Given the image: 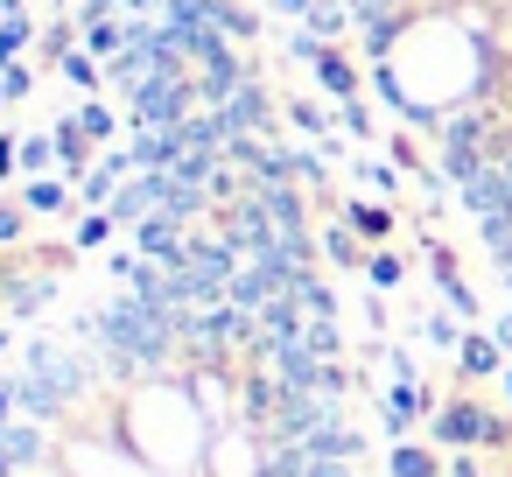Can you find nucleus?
I'll list each match as a JSON object with an SVG mask.
<instances>
[{
  "instance_id": "16",
  "label": "nucleus",
  "mask_w": 512,
  "mask_h": 477,
  "mask_svg": "<svg viewBox=\"0 0 512 477\" xmlns=\"http://www.w3.org/2000/svg\"><path fill=\"white\" fill-rule=\"evenodd\" d=\"M57 169V134H22V183Z\"/></svg>"
},
{
  "instance_id": "15",
  "label": "nucleus",
  "mask_w": 512,
  "mask_h": 477,
  "mask_svg": "<svg viewBox=\"0 0 512 477\" xmlns=\"http://www.w3.org/2000/svg\"><path fill=\"white\" fill-rule=\"evenodd\" d=\"M78 127L92 134V148H113V134H120V113H113L106 99H85V106H78Z\"/></svg>"
},
{
  "instance_id": "27",
  "label": "nucleus",
  "mask_w": 512,
  "mask_h": 477,
  "mask_svg": "<svg viewBox=\"0 0 512 477\" xmlns=\"http://www.w3.org/2000/svg\"><path fill=\"white\" fill-rule=\"evenodd\" d=\"M15 176H22V141L0 134V183H15Z\"/></svg>"
},
{
  "instance_id": "34",
  "label": "nucleus",
  "mask_w": 512,
  "mask_h": 477,
  "mask_svg": "<svg viewBox=\"0 0 512 477\" xmlns=\"http://www.w3.org/2000/svg\"><path fill=\"white\" fill-rule=\"evenodd\" d=\"M491 477H498V470H491Z\"/></svg>"
},
{
  "instance_id": "21",
  "label": "nucleus",
  "mask_w": 512,
  "mask_h": 477,
  "mask_svg": "<svg viewBox=\"0 0 512 477\" xmlns=\"http://www.w3.org/2000/svg\"><path fill=\"white\" fill-rule=\"evenodd\" d=\"M302 344H309L316 358H344V337H337V316H309V330H302Z\"/></svg>"
},
{
  "instance_id": "29",
  "label": "nucleus",
  "mask_w": 512,
  "mask_h": 477,
  "mask_svg": "<svg viewBox=\"0 0 512 477\" xmlns=\"http://www.w3.org/2000/svg\"><path fill=\"white\" fill-rule=\"evenodd\" d=\"M274 15H288V22H309V0H267Z\"/></svg>"
},
{
  "instance_id": "4",
  "label": "nucleus",
  "mask_w": 512,
  "mask_h": 477,
  "mask_svg": "<svg viewBox=\"0 0 512 477\" xmlns=\"http://www.w3.org/2000/svg\"><path fill=\"white\" fill-rule=\"evenodd\" d=\"M309 71H316V85H323V92H330L337 106H344V99H358V85H365V78H358V64H351V57H344L337 43H323Z\"/></svg>"
},
{
  "instance_id": "12",
  "label": "nucleus",
  "mask_w": 512,
  "mask_h": 477,
  "mask_svg": "<svg viewBox=\"0 0 512 477\" xmlns=\"http://www.w3.org/2000/svg\"><path fill=\"white\" fill-rule=\"evenodd\" d=\"M323 260H330V267H365L372 253H365V239L337 218V225H323Z\"/></svg>"
},
{
  "instance_id": "22",
  "label": "nucleus",
  "mask_w": 512,
  "mask_h": 477,
  "mask_svg": "<svg viewBox=\"0 0 512 477\" xmlns=\"http://www.w3.org/2000/svg\"><path fill=\"white\" fill-rule=\"evenodd\" d=\"M29 218H36V211H29L22 197H15V204H0V253H15V246H22V232H29Z\"/></svg>"
},
{
  "instance_id": "28",
  "label": "nucleus",
  "mask_w": 512,
  "mask_h": 477,
  "mask_svg": "<svg viewBox=\"0 0 512 477\" xmlns=\"http://www.w3.org/2000/svg\"><path fill=\"white\" fill-rule=\"evenodd\" d=\"M15 414H22V400H15V379H0V428H8Z\"/></svg>"
},
{
  "instance_id": "9",
  "label": "nucleus",
  "mask_w": 512,
  "mask_h": 477,
  "mask_svg": "<svg viewBox=\"0 0 512 477\" xmlns=\"http://www.w3.org/2000/svg\"><path fill=\"white\" fill-rule=\"evenodd\" d=\"M351 22H358V8H351V0H309V22H302V29H309L316 43H337Z\"/></svg>"
},
{
  "instance_id": "23",
  "label": "nucleus",
  "mask_w": 512,
  "mask_h": 477,
  "mask_svg": "<svg viewBox=\"0 0 512 477\" xmlns=\"http://www.w3.org/2000/svg\"><path fill=\"white\" fill-rule=\"evenodd\" d=\"M288 120H295L302 134H316V141H330V113H323L316 99H288Z\"/></svg>"
},
{
  "instance_id": "11",
  "label": "nucleus",
  "mask_w": 512,
  "mask_h": 477,
  "mask_svg": "<svg viewBox=\"0 0 512 477\" xmlns=\"http://www.w3.org/2000/svg\"><path fill=\"white\" fill-rule=\"evenodd\" d=\"M337 218H344L358 239H379V246L393 239V204H337Z\"/></svg>"
},
{
  "instance_id": "20",
  "label": "nucleus",
  "mask_w": 512,
  "mask_h": 477,
  "mask_svg": "<svg viewBox=\"0 0 512 477\" xmlns=\"http://www.w3.org/2000/svg\"><path fill=\"white\" fill-rule=\"evenodd\" d=\"M288 295H295V302H302L309 316H337V295H330V281H323V274H302V281H295Z\"/></svg>"
},
{
  "instance_id": "7",
  "label": "nucleus",
  "mask_w": 512,
  "mask_h": 477,
  "mask_svg": "<svg viewBox=\"0 0 512 477\" xmlns=\"http://www.w3.org/2000/svg\"><path fill=\"white\" fill-rule=\"evenodd\" d=\"M386 477H449V463L428 442H393L386 449Z\"/></svg>"
},
{
  "instance_id": "33",
  "label": "nucleus",
  "mask_w": 512,
  "mask_h": 477,
  "mask_svg": "<svg viewBox=\"0 0 512 477\" xmlns=\"http://www.w3.org/2000/svg\"><path fill=\"white\" fill-rule=\"evenodd\" d=\"M0 106H8V92H0Z\"/></svg>"
},
{
  "instance_id": "10",
  "label": "nucleus",
  "mask_w": 512,
  "mask_h": 477,
  "mask_svg": "<svg viewBox=\"0 0 512 477\" xmlns=\"http://www.w3.org/2000/svg\"><path fill=\"white\" fill-rule=\"evenodd\" d=\"M162 204H155V176H134V183H120V197H113V218L120 225H141V218H155Z\"/></svg>"
},
{
  "instance_id": "1",
  "label": "nucleus",
  "mask_w": 512,
  "mask_h": 477,
  "mask_svg": "<svg viewBox=\"0 0 512 477\" xmlns=\"http://www.w3.org/2000/svg\"><path fill=\"white\" fill-rule=\"evenodd\" d=\"M428 442L435 449H512V414L505 407H491V400H477L470 386L463 393H449L435 414H428Z\"/></svg>"
},
{
  "instance_id": "24",
  "label": "nucleus",
  "mask_w": 512,
  "mask_h": 477,
  "mask_svg": "<svg viewBox=\"0 0 512 477\" xmlns=\"http://www.w3.org/2000/svg\"><path fill=\"white\" fill-rule=\"evenodd\" d=\"M400 274H407V267H400V253H386V246L365 260V281H372V288H400Z\"/></svg>"
},
{
  "instance_id": "32",
  "label": "nucleus",
  "mask_w": 512,
  "mask_h": 477,
  "mask_svg": "<svg viewBox=\"0 0 512 477\" xmlns=\"http://www.w3.org/2000/svg\"><path fill=\"white\" fill-rule=\"evenodd\" d=\"M8 351H15V330H8V323H0V358H8Z\"/></svg>"
},
{
  "instance_id": "6",
  "label": "nucleus",
  "mask_w": 512,
  "mask_h": 477,
  "mask_svg": "<svg viewBox=\"0 0 512 477\" xmlns=\"http://www.w3.org/2000/svg\"><path fill=\"white\" fill-rule=\"evenodd\" d=\"M8 379H15V400H22V414H29V421H43V428H50V421H64V400H57V386H50V379H36V372H8Z\"/></svg>"
},
{
  "instance_id": "30",
  "label": "nucleus",
  "mask_w": 512,
  "mask_h": 477,
  "mask_svg": "<svg viewBox=\"0 0 512 477\" xmlns=\"http://www.w3.org/2000/svg\"><path fill=\"white\" fill-rule=\"evenodd\" d=\"M491 337H498V344H505V358H512V309H505V316L491 323Z\"/></svg>"
},
{
  "instance_id": "19",
  "label": "nucleus",
  "mask_w": 512,
  "mask_h": 477,
  "mask_svg": "<svg viewBox=\"0 0 512 477\" xmlns=\"http://www.w3.org/2000/svg\"><path fill=\"white\" fill-rule=\"evenodd\" d=\"M358 183H365V190H379V197L393 204V197H400V162H379V155H365V162H358Z\"/></svg>"
},
{
  "instance_id": "8",
  "label": "nucleus",
  "mask_w": 512,
  "mask_h": 477,
  "mask_svg": "<svg viewBox=\"0 0 512 477\" xmlns=\"http://www.w3.org/2000/svg\"><path fill=\"white\" fill-rule=\"evenodd\" d=\"M22 204H29L36 218H64V211L78 204V190L57 183V176H29V183H22Z\"/></svg>"
},
{
  "instance_id": "14",
  "label": "nucleus",
  "mask_w": 512,
  "mask_h": 477,
  "mask_svg": "<svg viewBox=\"0 0 512 477\" xmlns=\"http://www.w3.org/2000/svg\"><path fill=\"white\" fill-rule=\"evenodd\" d=\"M421 337H428V351H442V358H456V351H463V337H470V330H463V316H456V309H449V316H442V309H435V316H428V323H421Z\"/></svg>"
},
{
  "instance_id": "17",
  "label": "nucleus",
  "mask_w": 512,
  "mask_h": 477,
  "mask_svg": "<svg viewBox=\"0 0 512 477\" xmlns=\"http://www.w3.org/2000/svg\"><path fill=\"white\" fill-rule=\"evenodd\" d=\"M29 15H0V71H8V64H22V50H29Z\"/></svg>"
},
{
  "instance_id": "5",
  "label": "nucleus",
  "mask_w": 512,
  "mask_h": 477,
  "mask_svg": "<svg viewBox=\"0 0 512 477\" xmlns=\"http://www.w3.org/2000/svg\"><path fill=\"white\" fill-rule=\"evenodd\" d=\"M0 449L15 456V470H43V456H50V428H43V421H8V428H0Z\"/></svg>"
},
{
  "instance_id": "26",
  "label": "nucleus",
  "mask_w": 512,
  "mask_h": 477,
  "mask_svg": "<svg viewBox=\"0 0 512 477\" xmlns=\"http://www.w3.org/2000/svg\"><path fill=\"white\" fill-rule=\"evenodd\" d=\"M337 127H351L358 141H372V134H379V127L365 120V106H358V99H344V106H337Z\"/></svg>"
},
{
  "instance_id": "31",
  "label": "nucleus",
  "mask_w": 512,
  "mask_h": 477,
  "mask_svg": "<svg viewBox=\"0 0 512 477\" xmlns=\"http://www.w3.org/2000/svg\"><path fill=\"white\" fill-rule=\"evenodd\" d=\"M498 400H512V365H505V372H498Z\"/></svg>"
},
{
  "instance_id": "3",
  "label": "nucleus",
  "mask_w": 512,
  "mask_h": 477,
  "mask_svg": "<svg viewBox=\"0 0 512 477\" xmlns=\"http://www.w3.org/2000/svg\"><path fill=\"white\" fill-rule=\"evenodd\" d=\"M505 365H512V358H505V344H498L491 330H477V323H470V337H463V351H456V372L477 386V379H498Z\"/></svg>"
},
{
  "instance_id": "25",
  "label": "nucleus",
  "mask_w": 512,
  "mask_h": 477,
  "mask_svg": "<svg viewBox=\"0 0 512 477\" xmlns=\"http://www.w3.org/2000/svg\"><path fill=\"white\" fill-rule=\"evenodd\" d=\"M0 92H8V99H29V92H36V71H29V64H8V71H0Z\"/></svg>"
},
{
  "instance_id": "13",
  "label": "nucleus",
  "mask_w": 512,
  "mask_h": 477,
  "mask_svg": "<svg viewBox=\"0 0 512 477\" xmlns=\"http://www.w3.org/2000/svg\"><path fill=\"white\" fill-rule=\"evenodd\" d=\"M113 239H120V218H113V211H85V218H78V232H71V246H78V253H106Z\"/></svg>"
},
{
  "instance_id": "18",
  "label": "nucleus",
  "mask_w": 512,
  "mask_h": 477,
  "mask_svg": "<svg viewBox=\"0 0 512 477\" xmlns=\"http://www.w3.org/2000/svg\"><path fill=\"white\" fill-rule=\"evenodd\" d=\"M57 71H64V78H71L78 92H99V85H113V78L99 71V57H92V50H71V57L57 64Z\"/></svg>"
},
{
  "instance_id": "2",
  "label": "nucleus",
  "mask_w": 512,
  "mask_h": 477,
  "mask_svg": "<svg viewBox=\"0 0 512 477\" xmlns=\"http://www.w3.org/2000/svg\"><path fill=\"white\" fill-rule=\"evenodd\" d=\"M22 372L50 379L64 407H78V400L92 393V379H99V372H92V358H78V351H71V344H57V337H29V344H22Z\"/></svg>"
}]
</instances>
